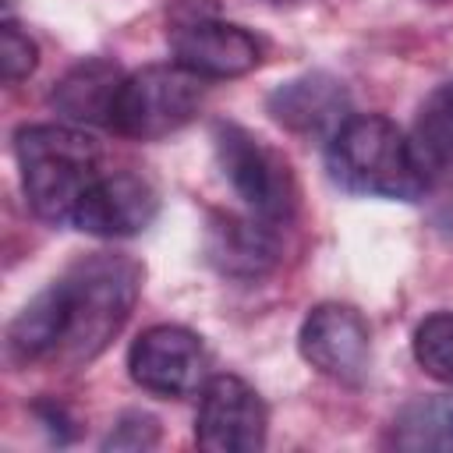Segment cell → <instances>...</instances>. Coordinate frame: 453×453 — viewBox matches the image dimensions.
I'll use <instances>...</instances> for the list:
<instances>
[{
  "label": "cell",
  "mask_w": 453,
  "mask_h": 453,
  "mask_svg": "<svg viewBox=\"0 0 453 453\" xmlns=\"http://www.w3.org/2000/svg\"><path fill=\"white\" fill-rule=\"evenodd\" d=\"M212 149L226 184L244 202V212L273 226H287L294 219L297 180L283 152H276L269 142H262L241 124H216Z\"/></svg>",
  "instance_id": "8992f818"
},
{
  "label": "cell",
  "mask_w": 453,
  "mask_h": 453,
  "mask_svg": "<svg viewBox=\"0 0 453 453\" xmlns=\"http://www.w3.org/2000/svg\"><path fill=\"white\" fill-rule=\"evenodd\" d=\"M269 435V407L241 375H212L198 393L195 442L209 453H255Z\"/></svg>",
  "instance_id": "ba28073f"
},
{
  "label": "cell",
  "mask_w": 453,
  "mask_h": 453,
  "mask_svg": "<svg viewBox=\"0 0 453 453\" xmlns=\"http://www.w3.org/2000/svg\"><path fill=\"white\" fill-rule=\"evenodd\" d=\"M145 269L124 251H88L42 287L7 326L14 368H81L96 361L131 319Z\"/></svg>",
  "instance_id": "6da1fadb"
},
{
  "label": "cell",
  "mask_w": 453,
  "mask_h": 453,
  "mask_svg": "<svg viewBox=\"0 0 453 453\" xmlns=\"http://www.w3.org/2000/svg\"><path fill=\"white\" fill-rule=\"evenodd\" d=\"M411 142H414V152L428 177L453 180V81L439 85L421 103Z\"/></svg>",
  "instance_id": "9a60e30c"
},
{
  "label": "cell",
  "mask_w": 453,
  "mask_h": 453,
  "mask_svg": "<svg viewBox=\"0 0 453 453\" xmlns=\"http://www.w3.org/2000/svg\"><path fill=\"white\" fill-rule=\"evenodd\" d=\"M39 64V46L28 39V32H21V25L14 18H4L0 25V74L7 85L25 81Z\"/></svg>",
  "instance_id": "e0dca14e"
},
{
  "label": "cell",
  "mask_w": 453,
  "mask_h": 453,
  "mask_svg": "<svg viewBox=\"0 0 453 453\" xmlns=\"http://www.w3.org/2000/svg\"><path fill=\"white\" fill-rule=\"evenodd\" d=\"M326 170L350 195L393 202H418L432 180L414 142L382 113H350L326 145Z\"/></svg>",
  "instance_id": "3957f363"
},
{
  "label": "cell",
  "mask_w": 453,
  "mask_h": 453,
  "mask_svg": "<svg viewBox=\"0 0 453 453\" xmlns=\"http://www.w3.org/2000/svg\"><path fill=\"white\" fill-rule=\"evenodd\" d=\"M414 361L442 386H453V311H435L414 329Z\"/></svg>",
  "instance_id": "2e32d148"
},
{
  "label": "cell",
  "mask_w": 453,
  "mask_h": 453,
  "mask_svg": "<svg viewBox=\"0 0 453 453\" xmlns=\"http://www.w3.org/2000/svg\"><path fill=\"white\" fill-rule=\"evenodd\" d=\"M386 442L403 453H453V396H414L407 400L393 425Z\"/></svg>",
  "instance_id": "5bb4252c"
},
{
  "label": "cell",
  "mask_w": 453,
  "mask_h": 453,
  "mask_svg": "<svg viewBox=\"0 0 453 453\" xmlns=\"http://www.w3.org/2000/svg\"><path fill=\"white\" fill-rule=\"evenodd\" d=\"M265 113L290 134L333 138L350 117V92L329 71H304L265 96Z\"/></svg>",
  "instance_id": "8fae6325"
},
{
  "label": "cell",
  "mask_w": 453,
  "mask_h": 453,
  "mask_svg": "<svg viewBox=\"0 0 453 453\" xmlns=\"http://www.w3.org/2000/svg\"><path fill=\"white\" fill-rule=\"evenodd\" d=\"M166 42L173 64L205 81L241 78L262 64V42L244 25L223 21L216 0H170Z\"/></svg>",
  "instance_id": "277c9868"
},
{
  "label": "cell",
  "mask_w": 453,
  "mask_h": 453,
  "mask_svg": "<svg viewBox=\"0 0 453 453\" xmlns=\"http://www.w3.org/2000/svg\"><path fill=\"white\" fill-rule=\"evenodd\" d=\"M212 357L198 333L184 326H149L138 333V340L127 350V372L134 386H142L152 396L180 400L205 389L212 379Z\"/></svg>",
  "instance_id": "52a82bcc"
},
{
  "label": "cell",
  "mask_w": 453,
  "mask_h": 453,
  "mask_svg": "<svg viewBox=\"0 0 453 453\" xmlns=\"http://www.w3.org/2000/svg\"><path fill=\"white\" fill-rule=\"evenodd\" d=\"M205 258L230 280H258L280 262V226L251 212H212L205 223Z\"/></svg>",
  "instance_id": "7c38bea8"
},
{
  "label": "cell",
  "mask_w": 453,
  "mask_h": 453,
  "mask_svg": "<svg viewBox=\"0 0 453 453\" xmlns=\"http://www.w3.org/2000/svg\"><path fill=\"white\" fill-rule=\"evenodd\" d=\"M124 71L106 60V57H85L74 67H67L53 88H50V106L64 124L78 127H110L117 92L124 85Z\"/></svg>",
  "instance_id": "4fadbf2b"
},
{
  "label": "cell",
  "mask_w": 453,
  "mask_h": 453,
  "mask_svg": "<svg viewBox=\"0 0 453 453\" xmlns=\"http://www.w3.org/2000/svg\"><path fill=\"white\" fill-rule=\"evenodd\" d=\"M156 212H159V195L152 180H145L134 170H110L99 173L96 184L85 191V198L71 216V226L92 237L120 241L149 230Z\"/></svg>",
  "instance_id": "30bf717a"
},
{
  "label": "cell",
  "mask_w": 453,
  "mask_h": 453,
  "mask_svg": "<svg viewBox=\"0 0 453 453\" xmlns=\"http://www.w3.org/2000/svg\"><path fill=\"white\" fill-rule=\"evenodd\" d=\"M14 159L32 212L50 226H71L78 202L103 173V149L78 124L18 127Z\"/></svg>",
  "instance_id": "7a4b0ae2"
},
{
  "label": "cell",
  "mask_w": 453,
  "mask_h": 453,
  "mask_svg": "<svg viewBox=\"0 0 453 453\" xmlns=\"http://www.w3.org/2000/svg\"><path fill=\"white\" fill-rule=\"evenodd\" d=\"M159 442V421L145 411H124L113 428L106 432L103 439V449H113V453H142V449H152Z\"/></svg>",
  "instance_id": "ac0fdd59"
},
{
  "label": "cell",
  "mask_w": 453,
  "mask_h": 453,
  "mask_svg": "<svg viewBox=\"0 0 453 453\" xmlns=\"http://www.w3.org/2000/svg\"><path fill=\"white\" fill-rule=\"evenodd\" d=\"M205 103V78L180 64H149L124 78L110 131L131 142H159L188 127Z\"/></svg>",
  "instance_id": "5b68a950"
},
{
  "label": "cell",
  "mask_w": 453,
  "mask_h": 453,
  "mask_svg": "<svg viewBox=\"0 0 453 453\" xmlns=\"http://www.w3.org/2000/svg\"><path fill=\"white\" fill-rule=\"evenodd\" d=\"M297 350L319 375L340 386H357L368 375L372 329L357 308L326 301L304 315L297 329Z\"/></svg>",
  "instance_id": "9c48e42d"
}]
</instances>
